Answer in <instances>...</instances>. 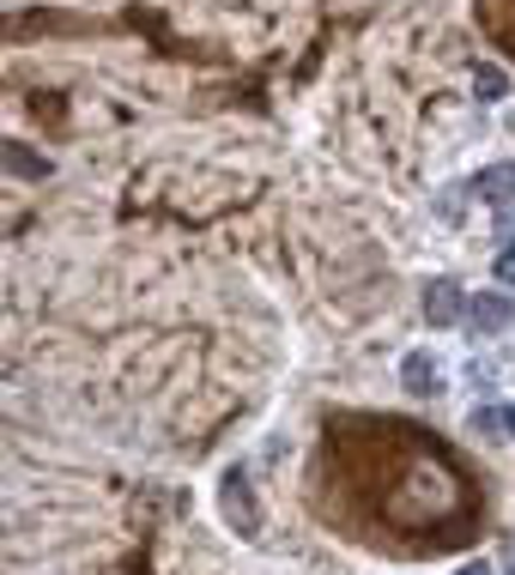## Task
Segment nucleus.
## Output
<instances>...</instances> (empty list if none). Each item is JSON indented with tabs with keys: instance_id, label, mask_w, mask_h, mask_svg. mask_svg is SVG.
Wrapping results in <instances>:
<instances>
[{
	"instance_id": "7",
	"label": "nucleus",
	"mask_w": 515,
	"mask_h": 575,
	"mask_svg": "<svg viewBox=\"0 0 515 575\" xmlns=\"http://www.w3.org/2000/svg\"><path fill=\"white\" fill-rule=\"evenodd\" d=\"M7 171H13V176H25V183H43V176H49L55 164H49V157H37L25 140H13V145H7Z\"/></svg>"
},
{
	"instance_id": "1",
	"label": "nucleus",
	"mask_w": 515,
	"mask_h": 575,
	"mask_svg": "<svg viewBox=\"0 0 515 575\" xmlns=\"http://www.w3.org/2000/svg\"><path fill=\"white\" fill-rule=\"evenodd\" d=\"M510 321H515L510 291H473V297H467V327H473V333H503Z\"/></svg>"
},
{
	"instance_id": "11",
	"label": "nucleus",
	"mask_w": 515,
	"mask_h": 575,
	"mask_svg": "<svg viewBox=\"0 0 515 575\" xmlns=\"http://www.w3.org/2000/svg\"><path fill=\"white\" fill-rule=\"evenodd\" d=\"M498 279H503V285H515V249L498 255Z\"/></svg>"
},
{
	"instance_id": "10",
	"label": "nucleus",
	"mask_w": 515,
	"mask_h": 575,
	"mask_svg": "<svg viewBox=\"0 0 515 575\" xmlns=\"http://www.w3.org/2000/svg\"><path fill=\"white\" fill-rule=\"evenodd\" d=\"M498 243H515V200L498 207Z\"/></svg>"
},
{
	"instance_id": "9",
	"label": "nucleus",
	"mask_w": 515,
	"mask_h": 575,
	"mask_svg": "<svg viewBox=\"0 0 515 575\" xmlns=\"http://www.w3.org/2000/svg\"><path fill=\"white\" fill-rule=\"evenodd\" d=\"M431 207H436V219H443V224H461V219H467V188H461V183H443Z\"/></svg>"
},
{
	"instance_id": "6",
	"label": "nucleus",
	"mask_w": 515,
	"mask_h": 575,
	"mask_svg": "<svg viewBox=\"0 0 515 575\" xmlns=\"http://www.w3.org/2000/svg\"><path fill=\"white\" fill-rule=\"evenodd\" d=\"M467 431H473V436H491V443H503V436L515 431V412H503V406H473Z\"/></svg>"
},
{
	"instance_id": "3",
	"label": "nucleus",
	"mask_w": 515,
	"mask_h": 575,
	"mask_svg": "<svg viewBox=\"0 0 515 575\" xmlns=\"http://www.w3.org/2000/svg\"><path fill=\"white\" fill-rule=\"evenodd\" d=\"M219 509H225V521L237 527V533H255V527H261V509H255L249 479H243V472H231V479H225V491H219Z\"/></svg>"
},
{
	"instance_id": "8",
	"label": "nucleus",
	"mask_w": 515,
	"mask_h": 575,
	"mask_svg": "<svg viewBox=\"0 0 515 575\" xmlns=\"http://www.w3.org/2000/svg\"><path fill=\"white\" fill-rule=\"evenodd\" d=\"M473 92H479V104H503V97H510V73H503V67H473Z\"/></svg>"
},
{
	"instance_id": "4",
	"label": "nucleus",
	"mask_w": 515,
	"mask_h": 575,
	"mask_svg": "<svg viewBox=\"0 0 515 575\" xmlns=\"http://www.w3.org/2000/svg\"><path fill=\"white\" fill-rule=\"evenodd\" d=\"M400 382H407V394H419V400L443 394V369H436L431 352H407V357H400Z\"/></svg>"
},
{
	"instance_id": "12",
	"label": "nucleus",
	"mask_w": 515,
	"mask_h": 575,
	"mask_svg": "<svg viewBox=\"0 0 515 575\" xmlns=\"http://www.w3.org/2000/svg\"><path fill=\"white\" fill-rule=\"evenodd\" d=\"M461 575H491V563H467V570Z\"/></svg>"
},
{
	"instance_id": "2",
	"label": "nucleus",
	"mask_w": 515,
	"mask_h": 575,
	"mask_svg": "<svg viewBox=\"0 0 515 575\" xmlns=\"http://www.w3.org/2000/svg\"><path fill=\"white\" fill-rule=\"evenodd\" d=\"M461 315H467V291L455 279H431L424 285V321L431 327H455Z\"/></svg>"
},
{
	"instance_id": "5",
	"label": "nucleus",
	"mask_w": 515,
	"mask_h": 575,
	"mask_svg": "<svg viewBox=\"0 0 515 575\" xmlns=\"http://www.w3.org/2000/svg\"><path fill=\"white\" fill-rule=\"evenodd\" d=\"M473 195L485 200L491 212L510 207V200H515V164H491V171H479L473 176Z\"/></svg>"
}]
</instances>
